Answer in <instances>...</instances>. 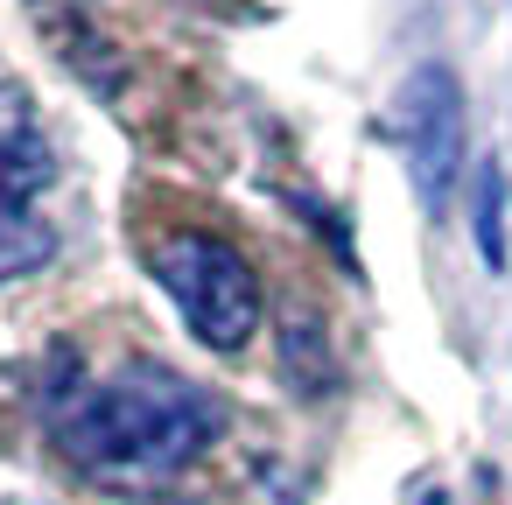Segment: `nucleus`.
<instances>
[{
  "label": "nucleus",
  "mask_w": 512,
  "mask_h": 505,
  "mask_svg": "<svg viewBox=\"0 0 512 505\" xmlns=\"http://www.w3.org/2000/svg\"><path fill=\"white\" fill-rule=\"evenodd\" d=\"M274 365H281V386H288L295 400H330V393H337V351H330V330H323L316 316H288V323H281Z\"/></svg>",
  "instance_id": "nucleus-5"
},
{
  "label": "nucleus",
  "mask_w": 512,
  "mask_h": 505,
  "mask_svg": "<svg viewBox=\"0 0 512 505\" xmlns=\"http://www.w3.org/2000/svg\"><path fill=\"white\" fill-rule=\"evenodd\" d=\"M470 232H477V260L491 274L512 267V246H505V162L484 155L477 176H470Z\"/></svg>",
  "instance_id": "nucleus-7"
},
{
  "label": "nucleus",
  "mask_w": 512,
  "mask_h": 505,
  "mask_svg": "<svg viewBox=\"0 0 512 505\" xmlns=\"http://www.w3.org/2000/svg\"><path fill=\"white\" fill-rule=\"evenodd\" d=\"M57 449L113 491H155L176 484L218 435H225V400L155 358H127L85 386H64L50 407Z\"/></svg>",
  "instance_id": "nucleus-1"
},
{
  "label": "nucleus",
  "mask_w": 512,
  "mask_h": 505,
  "mask_svg": "<svg viewBox=\"0 0 512 505\" xmlns=\"http://www.w3.org/2000/svg\"><path fill=\"white\" fill-rule=\"evenodd\" d=\"M386 141L400 148L421 211H449L463 169V85L449 64H414L386 99Z\"/></svg>",
  "instance_id": "nucleus-3"
},
{
  "label": "nucleus",
  "mask_w": 512,
  "mask_h": 505,
  "mask_svg": "<svg viewBox=\"0 0 512 505\" xmlns=\"http://www.w3.org/2000/svg\"><path fill=\"white\" fill-rule=\"evenodd\" d=\"M50 176H57V148L43 134L36 99L22 85L0 78V190L22 197V204H36V190H50Z\"/></svg>",
  "instance_id": "nucleus-4"
},
{
  "label": "nucleus",
  "mask_w": 512,
  "mask_h": 505,
  "mask_svg": "<svg viewBox=\"0 0 512 505\" xmlns=\"http://www.w3.org/2000/svg\"><path fill=\"white\" fill-rule=\"evenodd\" d=\"M421 505H449V491H428V498H421Z\"/></svg>",
  "instance_id": "nucleus-8"
},
{
  "label": "nucleus",
  "mask_w": 512,
  "mask_h": 505,
  "mask_svg": "<svg viewBox=\"0 0 512 505\" xmlns=\"http://www.w3.org/2000/svg\"><path fill=\"white\" fill-rule=\"evenodd\" d=\"M50 253H57V232L36 218V204L0 190V281H22V274L50 267Z\"/></svg>",
  "instance_id": "nucleus-6"
},
{
  "label": "nucleus",
  "mask_w": 512,
  "mask_h": 505,
  "mask_svg": "<svg viewBox=\"0 0 512 505\" xmlns=\"http://www.w3.org/2000/svg\"><path fill=\"white\" fill-rule=\"evenodd\" d=\"M148 267L162 281V295L176 302V316L190 323L197 344L211 351H246L253 330H260V274L253 260L218 239V232H197V225H176L148 246Z\"/></svg>",
  "instance_id": "nucleus-2"
}]
</instances>
